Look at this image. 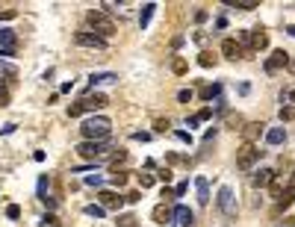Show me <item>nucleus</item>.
<instances>
[{"label": "nucleus", "instance_id": "nucleus-1", "mask_svg": "<svg viewBox=\"0 0 295 227\" xmlns=\"http://www.w3.org/2000/svg\"><path fill=\"white\" fill-rule=\"evenodd\" d=\"M80 133L86 142H109V133H112V121L106 115H89L86 121L80 124Z\"/></svg>", "mask_w": 295, "mask_h": 227}, {"label": "nucleus", "instance_id": "nucleus-2", "mask_svg": "<svg viewBox=\"0 0 295 227\" xmlns=\"http://www.w3.org/2000/svg\"><path fill=\"white\" fill-rule=\"evenodd\" d=\"M109 104V98L101 95V92H95V95H83L77 104L68 106V118H80V115H86V112H95V109H104Z\"/></svg>", "mask_w": 295, "mask_h": 227}, {"label": "nucleus", "instance_id": "nucleus-3", "mask_svg": "<svg viewBox=\"0 0 295 227\" xmlns=\"http://www.w3.org/2000/svg\"><path fill=\"white\" fill-rule=\"evenodd\" d=\"M86 24L89 30L95 35H101V38H109V35H115V24H112V18L101 12V9H89L86 12Z\"/></svg>", "mask_w": 295, "mask_h": 227}, {"label": "nucleus", "instance_id": "nucleus-4", "mask_svg": "<svg viewBox=\"0 0 295 227\" xmlns=\"http://www.w3.org/2000/svg\"><path fill=\"white\" fill-rule=\"evenodd\" d=\"M239 38H242V44L251 53L266 51V48H269V33H266V30H260V27H257V30H242V33H239Z\"/></svg>", "mask_w": 295, "mask_h": 227}, {"label": "nucleus", "instance_id": "nucleus-5", "mask_svg": "<svg viewBox=\"0 0 295 227\" xmlns=\"http://www.w3.org/2000/svg\"><path fill=\"white\" fill-rule=\"evenodd\" d=\"M260 157H263L260 148H254V145H242V148L236 151V168H239V171H251V168L260 162Z\"/></svg>", "mask_w": 295, "mask_h": 227}, {"label": "nucleus", "instance_id": "nucleus-6", "mask_svg": "<svg viewBox=\"0 0 295 227\" xmlns=\"http://www.w3.org/2000/svg\"><path fill=\"white\" fill-rule=\"evenodd\" d=\"M77 154L83 159H101V157H106L109 154V142H80L77 145Z\"/></svg>", "mask_w": 295, "mask_h": 227}, {"label": "nucleus", "instance_id": "nucleus-7", "mask_svg": "<svg viewBox=\"0 0 295 227\" xmlns=\"http://www.w3.org/2000/svg\"><path fill=\"white\" fill-rule=\"evenodd\" d=\"M289 65V56H286V51H275L269 59H266V65H263V71L272 77V74H278V71H283Z\"/></svg>", "mask_w": 295, "mask_h": 227}, {"label": "nucleus", "instance_id": "nucleus-8", "mask_svg": "<svg viewBox=\"0 0 295 227\" xmlns=\"http://www.w3.org/2000/svg\"><path fill=\"white\" fill-rule=\"evenodd\" d=\"M219 210L225 212L227 218L236 212V195H233L230 186H222V189H219Z\"/></svg>", "mask_w": 295, "mask_h": 227}, {"label": "nucleus", "instance_id": "nucleus-9", "mask_svg": "<svg viewBox=\"0 0 295 227\" xmlns=\"http://www.w3.org/2000/svg\"><path fill=\"white\" fill-rule=\"evenodd\" d=\"M74 41H77L80 48H95V51H106V38H101V35H95V33H77V35H74Z\"/></svg>", "mask_w": 295, "mask_h": 227}, {"label": "nucleus", "instance_id": "nucleus-10", "mask_svg": "<svg viewBox=\"0 0 295 227\" xmlns=\"http://www.w3.org/2000/svg\"><path fill=\"white\" fill-rule=\"evenodd\" d=\"M260 136H266V127H263V121L242 124V139H245V145H254Z\"/></svg>", "mask_w": 295, "mask_h": 227}, {"label": "nucleus", "instance_id": "nucleus-11", "mask_svg": "<svg viewBox=\"0 0 295 227\" xmlns=\"http://www.w3.org/2000/svg\"><path fill=\"white\" fill-rule=\"evenodd\" d=\"M101 204L104 207H109V210H121V204H124V195H115L112 189H101Z\"/></svg>", "mask_w": 295, "mask_h": 227}, {"label": "nucleus", "instance_id": "nucleus-12", "mask_svg": "<svg viewBox=\"0 0 295 227\" xmlns=\"http://www.w3.org/2000/svg\"><path fill=\"white\" fill-rule=\"evenodd\" d=\"M174 221H177V227H192L195 224V212L180 204V207H174Z\"/></svg>", "mask_w": 295, "mask_h": 227}, {"label": "nucleus", "instance_id": "nucleus-13", "mask_svg": "<svg viewBox=\"0 0 295 227\" xmlns=\"http://www.w3.org/2000/svg\"><path fill=\"white\" fill-rule=\"evenodd\" d=\"M222 53H225V59H239V56H245L242 44H239L236 38H225V41H222Z\"/></svg>", "mask_w": 295, "mask_h": 227}, {"label": "nucleus", "instance_id": "nucleus-14", "mask_svg": "<svg viewBox=\"0 0 295 227\" xmlns=\"http://www.w3.org/2000/svg\"><path fill=\"white\" fill-rule=\"evenodd\" d=\"M151 215H154L156 224H172V221H174V210H172V207H165V204H156Z\"/></svg>", "mask_w": 295, "mask_h": 227}, {"label": "nucleus", "instance_id": "nucleus-15", "mask_svg": "<svg viewBox=\"0 0 295 227\" xmlns=\"http://www.w3.org/2000/svg\"><path fill=\"white\" fill-rule=\"evenodd\" d=\"M0 48H3V53H12V56H15L18 35L12 33V30H0Z\"/></svg>", "mask_w": 295, "mask_h": 227}, {"label": "nucleus", "instance_id": "nucleus-16", "mask_svg": "<svg viewBox=\"0 0 295 227\" xmlns=\"http://www.w3.org/2000/svg\"><path fill=\"white\" fill-rule=\"evenodd\" d=\"M272 180H275V171H272V168H260L257 174H251V186H254V189H263V186H269Z\"/></svg>", "mask_w": 295, "mask_h": 227}, {"label": "nucleus", "instance_id": "nucleus-17", "mask_svg": "<svg viewBox=\"0 0 295 227\" xmlns=\"http://www.w3.org/2000/svg\"><path fill=\"white\" fill-rule=\"evenodd\" d=\"M195 192H198V204L207 207L209 204V180L207 177H198V180H195Z\"/></svg>", "mask_w": 295, "mask_h": 227}, {"label": "nucleus", "instance_id": "nucleus-18", "mask_svg": "<svg viewBox=\"0 0 295 227\" xmlns=\"http://www.w3.org/2000/svg\"><path fill=\"white\" fill-rule=\"evenodd\" d=\"M89 83H92V86H112V83H118V77L109 74V71H104V74H92Z\"/></svg>", "mask_w": 295, "mask_h": 227}, {"label": "nucleus", "instance_id": "nucleus-19", "mask_svg": "<svg viewBox=\"0 0 295 227\" xmlns=\"http://www.w3.org/2000/svg\"><path fill=\"white\" fill-rule=\"evenodd\" d=\"M156 6H159V3H145V6H142V12H139V27L142 30H148V24H151V18H154V12H156Z\"/></svg>", "mask_w": 295, "mask_h": 227}, {"label": "nucleus", "instance_id": "nucleus-20", "mask_svg": "<svg viewBox=\"0 0 295 227\" xmlns=\"http://www.w3.org/2000/svg\"><path fill=\"white\" fill-rule=\"evenodd\" d=\"M266 142H269V145H283V142H286V130H283V127L266 130Z\"/></svg>", "mask_w": 295, "mask_h": 227}, {"label": "nucleus", "instance_id": "nucleus-21", "mask_svg": "<svg viewBox=\"0 0 295 227\" xmlns=\"http://www.w3.org/2000/svg\"><path fill=\"white\" fill-rule=\"evenodd\" d=\"M209 118H213V109H209V106H204V109H198V112H195V115H189V130L192 127H198V124L201 121H209Z\"/></svg>", "mask_w": 295, "mask_h": 227}, {"label": "nucleus", "instance_id": "nucleus-22", "mask_svg": "<svg viewBox=\"0 0 295 227\" xmlns=\"http://www.w3.org/2000/svg\"><path fill=\"white\" fill-rule=\"evenodd\" d=\"M118 227H139V215H133V212H118Z\"/></svg>", "mask_w": 295, "mask_h": 227}, {"label": "nucleus", "instance_id": "nucleus-23", "mask_svg": "<svg viewBox=\"0 0 295 227\" xmlns=\"http://www.w3.org/2000/svg\"><path fill=\"white\" fill-rule=\"evenodd\" d=\"M213 98H222V86H219V83L201 88V101H213Z\"/></svg>", "mask_w": 295, "mask_h": 227}, {"label": "nucleus", "instance_id": "nucleus-24", "mask_svg": "<svg viewBox=\"0 0 295 227\" xmlns=\"http://www.w3.org/2000/svg\"><path fill=\"white\" fill-rule=\"evenodd\" d=\"M225 6H236V9H257L260 0H225Z\"/></svg>", "mask_w": 295, "mask_h": 227}, {"label": "nucleus", "instance_id": "nucleus-25", "mask_svg": "<svg viewBox=\"0 0 295 227\" xmlns=\"http://www.w3.org/2000/svg\"><path fill=\"white\" fill-rule=\"evenodd\" d=\"M172 71L177 74V77H183V74L189 71V65H186V59H183V56H174V59H172Z\"/></svg>", "mask_w": 295, "mask_h": 227}, {"label": "nucleus", "instance_id": "nucleus-26", "mask_svg": "<svg viewBox=\"0 0 295 227\" xmlns=\"http://www.w3.org/2000/svg\"><path fill=\"white\" fill-rule=\"evenodd\" d=\"M292 201H295V192H292V189H283V195L278 198V212H280V210H286V207H289Z\"/></svg>", "mask_w": 295, "mask_h": 227}, {"label": "nucleus", "instance_id": "nucleus-27", "mask_svg": "<svg viewBox=\"0 0 295 227\" xmlns=\"http://www.w3.org/2000/svg\"><path fill=\"white\" fill-rule=\"evenodd\" d=\"M280 121H295V106L292 104L280 106Z\"/></svg>", "mask_w": 295, "mask_h": 227}, {"label": "nucleus", "instance_id": "nucleus-28", "mask_svg": "<svg viewBox=\"0 0 295 227\" xmlns=\"http://www.w3.org/2000/svg\"><path fill=\"white\" fill-rule=\"evenodd\" d=\"M83 212H86V215H92V218H104V207H101V204H89Z\"/></svg>", "mask_w": 295, "mask_h": 227}, {"label": "nucleus", "instance_id": "nucleus-29", "mask_svg": "<svg viewBox=\"0 0 295 227\" xmlns=\"http://www.w3.org/2000/svg\"><path fill=\"white\" fill-rule=\"evenodd\" d=\"M48 186H51V180L48 177H38V198L41 201H48Z\"/></svg>", "mask_w": 295, "mask_h": 227}, {"label": "nucleus", "instance_id": "nucleus-30", "mask_svg": "<svg viewBox=\"0 0 295 227\" xmlns=\"http://www.w3.org/2000/svg\"><path fill=\"white\" fill-rule=\"evenodd\" d=\"M198 65H201V68H213V65H216V56H209V53H201V56H198Z\"/></svg>", "mask_w": 295, "mask_h": 227}, {"label": "nucleus", "instance_id": "nucleus-31", "mask_svg": "<svg viewBox=\"0 0 295 227\" xmlns=\"http://www.w3.org/2000/svg\"><path fill=\"white\" fill-rule=\"evenodd\" d=\"M6 218L18 221V218H21V207H18V204H9V207H6Z\"/></svg>", "mask_w": 295, "mask_h": 227}, {"label": "nucleus", "instance_id": "nucleus-32", "mask_svg": "<svg viewBox=\"0 0 295 227\" xmlns=\"http://www.w3.org/2000/svg\"><path fill=\"white\" fill-rule=\"evenodd\" d=\"M136 180H139L142 189H151V186H154V177H151V174H142V171H139V177H136Z\"/></svg>", "mask_w": 295, "mask_h": 227}, {"label": "nucleus", "instance_id": "nucleus-33", "mask_svg": "<svg viewBox=\"0 0 295 227\" xmlns=\"http://www.w3.org/2000/svg\"><path fill=\"white\" fill-rule=\"evenodd\" d=\"M127 183V171H115L112 174V186H124Z\"/></svg>", "mask_w": 295, "mask_h": 227}, {"label": "nucleus", "instance_id": "nucleus-34", "mask_svg": "<svg viewBox=\"0 0 295 227\" xmlns=\"http://www.w3.org/2000/svg\"><path fill=\"white\" fill-rule=\"evenodd\" d=\"M177 101H180V104H189V101H192V92H189V88H180V92H177Z\"/></svg>", "mask_w": 295, "mask_h": 227}, {"label": "nucleus", "instance_id": "nucleus-35", "mask_svg": "<svg viewBox=\"0 0 295 227\" xmlns=\"http://www.w3.org/2000/svg\"><path fill=\"white\" fill-rule=\"evenodd\" d=\"M186 189H189V180H183V183H177V186H174V198H180V195H186Z\"/></svg>", "mask_w": 295, "mask_h": 227}, {"label": "nucleus", "instance_id": "nucleus-36", "mask_svg": "<svg viewBox=\"0 0 295 227\" xmlns=\"http://www.w3.org/2000/svg\"><path fill=\"white\" fill-rule=\"evenodd\" d=\"M124 159H127V151H118V148H115V151H112V162L118 165V162H124Z\"/></svg>", "mask_w": 295, "mask_h": 227}, {"label": "nucleus", "instance_id": "nucleus-37", "mask_svg": "<svg viewBox=\"0 0 295 227\" xmlns=\"http://www.w3.org/2000/svg\"><path fill=\"white\" fill-rule=\"evenodd\" d=\"M86 183H89V186H101V183H104V177H101V174H89Z\"/></svg>", "mask_w": 295, "mask_h": 227}, {"label": "nucleus", "instance_id": "nucleus-38", "mask_svg": "<svg viewBox=\"0 0 295 227\" xmlns=\"http://www.w3.org/2000/svg\"><path fill=\"white\" fill-rule=\"evenodd\" d=\"M154 130H156V133H162V130H168V118H159V121L154 124Z\"/></svg>", "mask_w": 295, "mask_h": 227}, {"label": "nucleus", "instance_id": "nucleus-39", "mask_svg": "<svg viewBox=\"0 0 295 227\" xmlns=\"http://www.w3.org/2000/svg\"><path fill=\"white\" fill-rule=\"evenodd\" d=\"M0 106H9V92L0 86Z\"/></svg>", "mask_w": 295, "mask_h": 227}, {"label": "nucleus", "instance_id": "nucleus-40", "mask_svg": "<svg viewBox=\"0 0 295 227\" xmlns=\"http://www.w3.org/2000/svg\"><path fill=\"white\" fill-rule=\"evenodd\" d=\"M139 198H142V192H127V195H124V201H130V204H136Z\"/></svg>", "mask_w": 295, "mask_h": 227}, {"label": "nucleus", "instance_id": "nucleus-41", "mask_svg": "<svg viewBox=\"0 0 295 227\" xmlns=\"http://www.w3.org/2000/svg\"><path fill=\"white\" fill-rule=\"evenodd\" d=\"M133 139L136 142H151V133H142L139 130V133H133Z\"/></svg>", "mask_w": 295, "mask_h": 227}, {"label": "nucleus", "instance_id": "nucleus-42", "mask_svg": "<svg viewBox=\"0 0 295 227\" xmlns=\"http://www.w3.org/2000/svg\"><path fill=\"white\" fill-rule=\"evenodd\" d=\"M101 6H104L106 12H115V9H118V6H121V3H109V0H106V3H101Z\"/></svg>", "mask_w": 295, "mask_h": 227}, {"label": "nucleus", "instance_id": "nucleus-43", "mask_svg": "<svg viewBox=\"0 0 295 227\" xmlns=\"http://www.w3.org/2000/svg\"><path fill=\"white\" fill-rule=\"evenodd\" d=\"M159 180H162V183H168V180H172V171H168V168H162V171H159Z\"/></svg>", "mask_w": 295, "mask_h": 227}, {"label": "nucleus", "instance_id": "nucleus-44", "mask_svg": "<svg viewBox=\"0 0 295 227\" xmlns=\"http://www.w3.org/2000/svg\"><path fill=\"white\" fill-rule=\"evenodd\" d=\"M12 18H15V12H12V9H6V12H0V21H12Z\"/></svg>", "mask_w": 295, "mask_h": 227}, {"label": "nucleus", "instance_id": "nucleus-45", "mask_svg": "<svg viewBox=\"0 0 295 227\" xmlns=\"http://www.w3.org/2000/svg\"><path fill=\"white\" fill-rule=\"evenodd\" d=\"M177 139H180V142H192V136L186 133V130H177Z\"/></svg>", "mask_w": 295, "mask_h": 227}, {"label": "nucleus", "instance_id": "nucleus-46", "mask_svg": "<svg viewBox=\"0 0 295 227\" xmlns=\"http://www.w3.org/2000/svg\"><path fill=\"white\" fill-rule=\"evenodd\" d=\"M195 21H198V24H204V21H207V12H204V9H201V12H195Z\"/></svg>", "mask_w": 295, "mask_h": 227}, {"label": "nucleus", "instance_id": "nucleus-47", "mask_svg": "<svg viewBox=\"0 0 295 227\" xmlns=\"http://www.w3.org/2000/svg\"><path fill=\"white\" fill-rule=\"evenodd\" d=\"M286 33H289V35H292V38H295V27H286Z\"/></svg>", "mask_w": 295, "mask_h": 227}, {"label": "nucleus", "instance_id": "nucleus-48", "mask_svg": "<svg viewBox=\"0 0 295 227\" xmlns=\"http://www.w3.org/2000/svg\"><path fill=\"white\" fill-rule=\"evenodd\" d=\"M289 101H292V106H295V92H289Z\"/></svg>", "mask_w": 295, "mask_h": 227}]
</instances>
